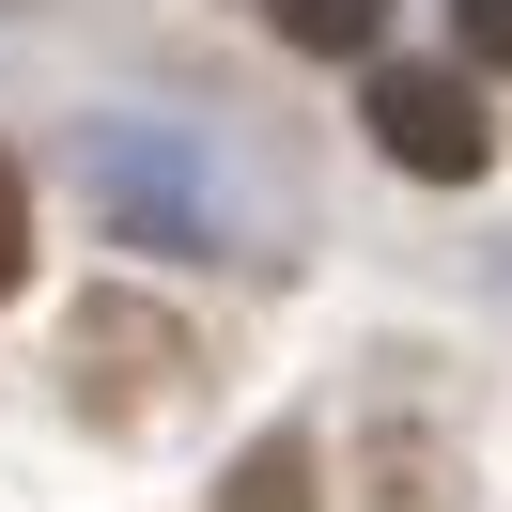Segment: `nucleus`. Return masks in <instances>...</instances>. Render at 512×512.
<instances>
[{"mask_svg":"<svg viewBox=\"0 0 512 512\" xmlns=\"http://www.w3.org/2000/svg\"><path fill=\"white\" fill-rule=\"evenodd\" d=\"M63 357H78V419H109V435H140V419L187 404V326L140 311V295H94L63 326Z\"/></svg>","mask_w":512,"mask_h":512,"instance_id":"f257e3e1","label":"nucleus"},{"mask_svg":"<svg viewBox=\"0 0 512 512\" xmlns=\"http://www.w3.org/2000/svg\"><path fill=\"white\" fill-rule=\"evenodd\" d=\"M357 125H373V156H388V171H419V187H466V171L497 156V125H481V94H466V78H419V63H388Z\"/></svg>","mask_w":512,"mask_h":512,"instance_id":"f03ea898","label":"nucleus"},{"mask_svg":"<svg viewBox=\"0 0 512 512\" xmlns=\"http://www.w3.org/2000/svg\"><path fill=\"white\" fill-rule=\"evenodd\" d=\"M218 512H326V497H311V450H295V435H249L233 481H218Z\"/></svg>","mask_w":512,"mask_h":512,"instance_id":"7ed1b4c3","label":"nucleus"},{"mask_svg":"<svg viewBox=\"0 0 512 512\" xmlns=\"http://www.w3.org/2000/svg\"><path fill=\"white\" fill-rule=\"evenodd\" d=\"M264 16H280L295 47H326V63H342V47H373V0H264Z\"/></svg>","mask_w":512,"mask_h":512,"instance_id":"20e7f679","label":"nucleus"},{"mask_svg":"<svg viewBox=\"0 0 512 512\" xmlns=\"http://www.w3.org/2000/svg\"><path fill=\"white\" fill-rule=\"evenodd\" d=\"M450 32H466L481 78H512V0H450Z\"/></svg>","mask_w":512,"mask_h":512,"instance_id":"39448f33","label":"nucleus"},{"mask_svg":"<svg viewBox=\"0 0 512 512\" xmlns=\"http://www.w3.org/2000/svg\"><path fill=\"white\" fill-rule=\"evenodd\" d=\"M32 280V187H16V171H0V295Z\"/></svg>","mask_w":512,"mask_h":512,"instance_id":"423d86ee","label":"nucleus"}]
</instances>
